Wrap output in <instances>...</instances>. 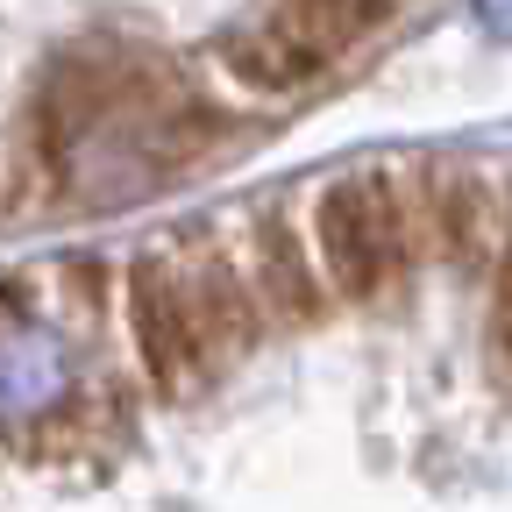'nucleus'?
Instances as JSON below:
<instances>
[{
  "label": "nucleus",
  "mask_w": 512,
  "mask_h": 512,
  "mask_svg": "<svg viewBox=\"0 0 512 512\" xmlns=\"http://www.w3.org/2000/svg\"><path fill=\"white\" fill-rule=\"evenodd\" d=\"M306 235L335 306H384L392 292H406V278L427 264L413 164H363L328 178L306 200Z\"/></svg>",
  "instance_id": "obj_1"
},
{
  "label": "nucleus",
  "mask_w": 512,
  "mask_h": 512,
  "mask_svg": "<svg viewBox=\"0 0 512 512\" xmlns=\"http://www.w3.org/2000/svg\"><path fill=\"white\" fill-rule=\"evenodd\" d=\"M121 328H128V356H136V384L157 406H185L192 392H207L221 377L200 342V320H192L171 242L136 249L121 264Z\"/></svg>",
  "instance_id": "obj_2"
},
{
  "label": "nucleus",
  "mask_w": 512,
  "mask_h": 512,
  "mask_svg": "<svg viewBox=\"0 0 512 512\" xmlns=\"http://www.w3.org/2000/svg\"><path fill=\"white\" fill-rule=\"evenodd\" d=\"M235 249H242V271L256 285V306H264L271 335H306L335 313V292L320 278L306 214H292L285 200H256L235 228Z\"/></svg>",
  "instance_id": "obj_3"
},
{
  "label": "nucleus",
  "mask_w": 512,
  "mask_h": 512,
  "mask_svg": "<svg viewBox=\"0 0 512 512\" xmlns=\"http://www.w3.org/2000/svg\"><path fill=\"white\" fill-rule=\"evenodd\" d=\"M413 178H420L427 256L491 278L512 249V185L477 164H413Z\"/></svg>",
  "instance_id": "obj_4"
},
{
  "label": "nucleus",
  "mask_w": 512,
  "mask_h": 512,
  "mask_svg": "<svg viewBox=\"0 0 512 512\" xmlns=\"http://www.w3.org/2000/svg\"><path fill=\"white\" fill-rule=\"evenodd\" d=\"M171 256H178L192 320H200V342H207L214 370L228 377L235 363H249L256 349H264V335H271L264 306H256V285H249V271H242V249H235V235H221V228H185V235L171 242Z\"/></svg>",
  "instance_id": "obj_5"
},
{
  "label": "nucleus",
  "mask_w": 512,
  "mask_h": 512,
  "mask_svg": "<svg viewBox=\"0 0 512 512\" xmlns=\"http://www.w3.org/2000/svg\"><path fill=\"white\" fill-rule=\"evenodd\" d=\"M128 434H136V392L121 377H100V392H64L57 406H43L22 427H0V441L22 463H57V470L107 463Z\"/></svg>",
  "instance_id": "obj_6"
},
{
  "label": "nucleus",
  "mask_w": 512,
  "mask_h": 512,
  "mask_svg": "<svg viewBox=\"0 0 512 512\" xmlns=\"http://www.w3.org/2000/svg\"><path fill=\"white\" fill-rule=\"evenodd\" d=\"M214 72L242 100H299V93H313L328 79V64H320L306 43H292L271 15H256V22L214 36Z\"/></svg>",
  "instance_id": "obj_7"
},
{
  "label": "nucleus",
  "mask_w": 512,
  "mask_h": 512,
  "mask_svg": "<svg viewBox=\"0 0 512 512\" xmlns=\"http://www.w3.org/2000/svg\"><path fill=\"white\" fill-rule=\"evenodd\" d=\"M50 299L64 320H79V328H100L107 306H121V271L100 264V256H64L50 271Z\"/></svg>",
  "instance_id": "obj_8"
},
{
  "label": "nucleus",
  "mask_w": 512,
  "mask_h": 512,
  "mask_svg": "<svg viewBox=\"0 0 512 512\" xmlns=\"http://www.w3.org/2000/svg\"><path fill=\"white\" fill-rule=\"evenodd\" d=\"M29 200H43V178L29 171L22 150H0V221H15Z\"/></svg>",
  "instance_id": "obj_9"
},
{
  "label": "nucleus",
  "mask_w": 512,
  "mask_h": 512,
  "mask_svg": "<svg viewBox=\"0 0 512 512\" xmlns=\"http://www.w3.org/2000/svg\"><path fill=\"white\" fill-rule=\"evenodd\" d=\"M491 285H498V299H491V370L512 392V271H498Z\"/></svg>",
  "instance_id": "obj_10"
}]
</instances>
